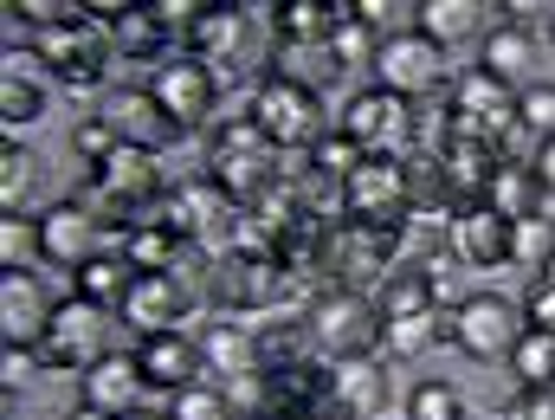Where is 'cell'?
I'll return each mask as SVG.
<instances>
[{"instance_id": "2", "label": "cell", "mask_w": 555, "mask_h": 420, "mask_svg": "<svg viewBox=\"0 0 555 420\" xmlns=\"http://www.w3.org/2000/svg\"><path fill=\"white\" fill-rule=\"evenodd\" d=\"M408 259V233L401 227H375V220H336L330 227V246H323V272L330 284H349V291H382V284L401 272Z\"/></svg>"}, {"instance_id": "32", "label": "cell", "mask_w": 555, "mask_h": 420, "mask_svg": "<svg viewBox=\"0 0 555 420\" xmlns=\"http://www.w3.org/2000/svg\"><path fill=\"white\" fill-rule=\"evenodd\" d=\"M130 284H137V266L124 259V253H104V259H91L72 291L85 297V304H98V310H111V317H124V297H130Z\"/></svg>"}, {"instance_id": "48", "label": "cell", "mask_w": 555, "mask_h": 420, "mask_svg": "<svg viewBox=\"0 0 555 420\" xmlns=\"http://www.w3.org/2000/svg\"><path fill=\"white\" fill-rule=\"evenodd\" d=\"M530 168H537V181L550 188V201H555V142H543V149H537V162H530Z\"/></svg>"}, {"instance_id": "29", "label": "cell", "mask_w": 555, "mask_h": 420, "mask_svg": "<svg viewBox=\"0 0 555 420\" xmlns=\"http://www.w3.org/2000/svg\"><path fill=\"white\" fill-rule=\"evenodd\" d=\"M168 20L155 13V7H124L117 20H111V46H117V59H168Z\"/></svg>"}, {"instance_id": "24", "label": "cell", "mask_w": 555, "mask_h": 420, "mask_svg": "<svg viewBox=\"0 0 555 420\" xmlns=\"http://www.w3.org/2000/svg\"><path fill=\"white\" fill-rule=\"evenodd\" d=\"M433 343H452V304L420 310V317H382V356L388 362H420Z\"/></svg>"}, {"instance_id": "17", "label": "cell", "mask_w": 555, "mask_h": 420, "mask_svg": "<svg viewBox=\"0 0 555 420\" xmlns=\"http://www.w3.org/2000/svg\"><path fill=\"white\" fill-rule=\"evenodd\" d=\"M188 304H194V291L175 272H137L130 297H124V323L137 330V343L142 336H168V330H181Z\"/></svg>"}, {"instance_id": "43", "label": "cell", "mask_w": 555, "mask_h": 420, "mask_svg": "<svg viewBox=\"0 0 555 420\" xmlns=\"http://www.w3.org/2000/svg\"><path fill=\"white\" fill-rule=\"evenodd\" d=\"M78 13H85V0H13L7 20H20V26H33V33H52V26L78 20Z\"/></svg>"}, {"instance_id": "10", "label": "cell", "mask_w": 555, "mask_h": 420, "mask_svg": "<svg viewBox=\"0 0 555 420\" xmlns=\"http://www.w3.org/2000/svg\"><path fill=\"white\" fill-rule=\"evenodd\" d=\"M104 253H117V246H111V227H104L91 207H78L72 194L39 214V259H46V266H65V272L78 279V272H85L91 259H104Z\"/></svg>"}, {"instance_id": "1", "label": "cell", "mask_w": 555, "mask_h": 420, "mask_svg": "<svg viewBox=\"0 0 555 420\" xmlns=\"http://www.w3.org/2000/svg\"><path fill=\"white\" fill-rule=\"evenodd\" d=\"M207 175L227 188V201L259 207V201H272L278 188H284V155H278L272 137H266V130L253 124V111H246V117H227V124L214 130Z\"/></svg>"}, {"instance_id": "7", "label": "cell", "mask_w": 555, "mask_h": 420, "mask_svg": "<svg viewBox=\"0 0 555 420\" xmlns=\"http://www.w3.org/2000/svg\"><path fill=\"white\" fill-rule=\"evenodd\" d=\"M517 85H504V78H491L485 65H472V72H459L452 78V91H446V104H452V137H478V142H504L517 130Z\"/></svg>"}, {"instance_id": "6", "label": "cell", "mask_w": 555, "mask_h": 420, "mask_svg": "<svg viewBox=\"0 0 555 420\" xmlns=\"http://www.w3.org/2000/svg\"><path fill=\"white\" fill-rule=\"evenodd\" d=\"M33 52H39V59H46V72H52V78H65L72 91L104 85V78H111V59H117L111 26H104L91 7H85L78 20L52 26V33H33Z\"/></svg>"}, {"instance_id": "22", "label": "cell", "mask_w": 555, "mask_h": 420, "mask_svg": "<svg viewBox=\"0 0 555 420\" xmlns=\"http://www.w3.org/2000/svg\"><path fill=\"white\" fill-rule=\"evenodd\" d=\"M388 402V369L375 356L330 362V420H382Z\"/></svg>"}, {"instance_id": "18", "label": "cell", "mask_w": 555, "mask_h": 420, "mask_svg": "<svg viewBox=\"0 0 555 420\" xmlns=\"http://www.w3.org/2000/svg\"><path fill=\"white\" fill-rule=\"evenodd\" d=\"M446 253L459 259V266H478V272H491V266H511V220L498 214V207H452V233H446Z\"/></svg>"}, {"instance_id": "25", "label": "cell", "mask_w": 555, "mask_h": 420, "mask_svg": "<svg viewBox=\"0 0 555 420\" xmlns=\"http://www.w3.org/2000/svg\"><path fill=\"white\" fill-rule=\"evenodd\" d=\"M253 336H259V369H266V376L323 362V356H317V336H310V317H272V323H259Z\"/></svg>"}, {"instance_id": "40", "label": "cell", "mask_w": 555, "mask_h": 420, "mask_svg": "<svg viewBox=\"0 0 555 420\" xmlns=\"http://www.w3.org/2000/svg\"><path fill=\"white\" fill-rule=\"evenodd\" d=\"M168 420H233V402L220 382H194V389L168 395Z\"/></svg>"}, {"instance_id": "38", "label": "cell", "mask_w": 555, "mask_h": 420, "mask_svg": "<svg viewBox=\"0 0 555 420\" xmlns=\"http://www.w3.org/2000/svg\"><path fill=\"white\" fill-rule=\"evenodd\" d=\"M0 259H7V272L46 266V259H39V214H7V220H0Z\"/></svg>"}, {"instance_id": "46", "label": "cell", "mask_w": 555, "mask_h": 420, "mask_svg": "<svg viewBox=\"0 0 555 420\" xmlns=\"http://www.w3.org/2000/svg\"><path fill=\"white\" fill-rule=\"evenodd\" d=\"M524 323L555 336V284H543V279L530 284V297H524Z\"/></svg>"}, {"instance_id": "27", "label": "cell", "mask_w": 555, "mask_h": 420, "mask_svg": "<svg viewBox=\"0 0 555 420\" xmlns=\"http://www.w3.org/2000/svg\"><path fill=\"white\" fill-rule=\"evenodd\" d=\"M26 59L33 52H7V72H0V124H7V137L46 117V91H39V78H33Z\"/></svg>"}, {"instance_id": "28", "label": "cell", "mask_w": 555, "mask_h": 420, "mask_svg": "<svg viewBox=\"0 0 555 420\" xmlns=\"http://www.w3.org/2000/svg\"><path fill=\"white\" fill-rule=\"evenodd\" d=\"M543 201H550V188L537 181L530 162H498V175L485 188V207H498L504 220H530V214H543Z\"/></svg>"}, {"instance_id": "3", "label": "cell", "mask_w": 555, "mask_h": 420, "mask_svg": "<svg viewBox=\"0 0 555 420\" xmlns=\"http://www.w3.org/2000/svg\"><path fill=\"white\" fill-rule=\"evenodd\" d=\"M304 317H310L317 356H330V362H356V356H375L382 349V304H375V291L323 284Z\"/></svg>"}, {"instance_id": "4", "label": "cell", "mask_w": 555, "mask_h": 420, "mask_svg": "<svg viewBox=\"0 0 555 420\" xmlns=\"http://www.w3.org/2000/svg\"><path fill=\"white\" fill-rule=\"evenodd\" d=\"M343 214L349 220H375V227H408V214L420 207V168L408 155H362L343 175Z\"/></svg>"}, {"instance_id": "8", "label": "cell", "mask_w": 555, "mask_h": 420, "mask_svg": "<svg viewBox=\"0 0 555 420\" xmlns=\"http://www.w3.org/2000/svg\"><path fill=\"white\" fill-rule=\"evenodd\" d=\"M517 336H524V304H511L498 291H472L452 304V343L472 362H511Z\"/></svg>"}, {"instance_id": "37", "label": "cell", "mask_w": 555, "mask_h": 420, "mask_svg": "<svg viewBox=\"0 0 555 420\" xmlns=\"http://www.w3.org/2000/svg\"><path fill=\"white\" fill-rule=\"evenodd\" d=\"M511 369H517V389H555V336L550 330L524 323V336L511 349Z\"/></svg>"}, {"instance_id": "42", "label": "cell", "mask_w": 555, "mask_h": 420, "mask_svg": "<svg viewBox=\"0 0 555 420\" xmlns=\"http://www.w3.org/2000/svg\"><path fill=\"white\" fill-rule=\"evenodd\" d=\"M517 124L537 142H555V85H524L517 98Z\"/></svg>"}, {"instance_id": "39", "label": "cell", "mask_w": 555, "mask_h": 420, "mask_svg": "<svg viewBox=\"0 0 555 420\" xmlns=\"http://www.w3.org/2000/svg\"><path fill=\"white\" fill-rule=\"evenodd\" d=\"M550 253H555V227H550V214H530V220H511V266H550Z\"/></svg>"}, {"instance_id": "44", "label": "cell", "mask_w": 555, "mask_h": 420, "mask_svg": "<svg viewBox=\"0 0 555 420\" xmlns=\"http://www.w3.org/2000/svg\"><path fill=\"white\" fill-rule=\"evenodd\" d=\"M39 369H46V356H39V349H20V343H7V349H0V382H7V395H26V389L39 382Z\"/></svg>"}, {"instance_id": "26", "label": "cell", "mask_w": 555, "mask_h": 420, "mask_svg": "<svg viewBox=\"0 0 555 420\" xmlns=\"http://www.w3.org/2000/svg\"><path fill=\"white\" fill-rule=\"evenodd\" d=\"M530 59H537V33H530V26H517V20H498V26L478 39V65H485L491 78L517 85V91H524V72H530Z\"/></svg>"}, {"instance_id": "30", "label": "cell", "mask_w": 555, "mask_h": 420, "mask_svg": "<svg viewBox=\"0 0 555 420\" xmlns=\"http://www.w3.org/2000/svg\"><path fill=\"white\" fill-rule=\"evenodd\" d=\"M336 20H343V7H323V0H284V7L272 13V33L284 39V46L323 52L330 33H336Z\"/></svg>"}, {"instance_id": "36", "label": "cell", "mask_w": 555, "mask_h": 420, "mask_svg": "<svg viewBox=\"0 0 555 420\" xmlns=\"http://www.w3.org/2000/svg\"><path fill=\"white\" fill-rule=\"evenodd\" d=\"M33 188H39V155L7 137V149H0V214H26Z\"/></svg>"}, {"instance_id": "14", "label": "cell", "mask_w": 555, "mask_h": 420, "mask_svg": "<svg viewBox=\"0 0 555 420\" xmlns=\"http://www.w3.org/2000/svg\"><path fill=\"white\" fill-rule=\"evenodd\" d=\"M336 130L356 142V149H369V155H401V142L414 137V104H401L395 91L369 85V91H356L336 111Z\"/></svg>"}, {"instance_id": "21", "label": "cell", "mask_w": 555, "mask_h": 420, "mask_svg": "<svg viewBox=\"0 0 555 420\" xmlns=\"http://www.w3.org/2000/svg\"><path fill=\"white\" fill-rule=\"evenodd\" d=\"M137 362H142V376H149V389H155V395H181V389L207 382V376H201V369H207V362H201V336H188V330L142 336Z\"/></svg>"}, {"instance_id": "34", "label": "cell", "mask_w": 555, "mask_h": 420, "mask_svg": "<svg viewBox=\"0 0 555 420\" xmlns=\"http://www.w3.org/2000/svg\"><path fill=\"white\" fill-rule=\"evenodd\" d=\"M137 272H175L181 266V253H188V240H175L162 220H142V227H130L124 233V246H117Z\"/></svg>"}, {"instance_id": "41", "label": "cell", "mask_w": 555, "mask_h": 420, "mask_svg": "<svg viewBox=\"0 0 555 420\" xmlns=\"http://www.w3.org/2000/svg\"><path fill=\"white\" fill-rule=\"evenodd\" d=\"M408 420H472V415H465V395L452 382H420L408 395Z\"/></svg>"}, {"instance_id": "16", "label": "cell", "mask_w": 555, "mask_h": 420, "mask_svg": "<svg viewBox=\"0 0 555 420\" xmlns=\"http://www.w3.org/2000/svg\"><path fill=\"white\" fill-rule=\"evenodd\" d=\"M246 52H253V13L207 0L201 20L188 26V59H201V65H214V72H233V65H246Z\"/></svg>"}, {"instance_id": "13", "label": "cell", "mask_w": 555, "mask_h": 420, "mask_svg": "<svg viewBox=\"0 0 555 420\" xmlns=\"http://www.w3.org/2000/svg\"><path fill=\"white\" fill-rule=\"evenodd\" d=\"M149 98L168 111L175 130H201L214 124V104H220V72L201 65V59H162L155 78H149Z\"/></svg>"}, {"instance_id": "49", "label": "cell", "mask_w": 555, "mask_h": 420, "mask_svg": "<svg viewBox=\"0 0 555 420\" xmlns=\"http://www.w3.org/2000/svg\"><path fill=\"white\" fill-rule=\"evenodd\" d=\"M65 420H111V415H98V408H85V402H78V408H72Z\"/></svg>"}, {"instance_id": "9", "label": "cell", "mask_w": 555, "mask_h": 420, "mask_svg": "<svg viewBox=\"0 0 555 420\" xmlns=\"http://www.w3.org/2000/svg\"><path fill=\"white\" fill-rule=\"evenodd\" d=\"M39 356H46V369H72V376L98 369V362L111 356V310H98V304H85V297L72 291V297L52 310V330H46Z\"/></svg>"}, {"instance_id": "5", "label": "cell", "mask_w": 555, "mask_h": 420, "mask_svg": "<svg viewBox=\"0 0 555 420\" xmlns=\"http://www.w3.org/2000/svg\"><path fill=\"white\" fill-rule=\"evenodd\" d=\"M253 124L272 137L278 155H310L317 142L330 137V130H323V98H317V85H304V78H291V72H272V78L259 85Z\"/></svg>"}, {"instance_id": "33", "label": "cell", "mask_w": 555, "mask_h": 420, "mask_svg": "<svg viewBox=\"0 0 555 420\" xmlns=\"http://www.w3.org/2000/svg\"><path fill=\"white\" fill-rule=\"evenodd\" d=\"M478 20H485V7L478 0H420V33L433 39V46H465V39H478Z\"/></svg>"}, {"instance_id": "15", "label": "cell", "mask_w": 555, "mask_h": 420, "mask_svg": "<svg viewBox=\"0 0 555 420\" xmlns=\"http://www.w3.org/2000/svg\"><path fill=\"white\" fill-rule=\"evenodd\" d=\"M98 117L111 124V137L117 142H130V149H155V155L181 137V130L168 124V111L149 98V85H117V91H104Z\"/></svg>"}, {"instance_id": "50", "label": "cell", "mask_w": 555, "mask_h": 420, "mask_svg": "<svg viewBox=\"0 0 555 420\" xmlns=\"http://www.w3.org/2000/svg\"><path fill=\"white\" fill-rule=\"evenodd\" d=\"M117 420H168V415H155V408H137V415H117Z\"/></svg>"}, {"instance_id": "52", "label": "cell", "mask_w": 555, "mask_h": 420, "mask_svg": "<svg viewBox=\"0 0 555 420\" xmlns=\"http://www.w3.org/2000/svg\"><path fill=\"white\" fill-rule=\"evenodd\" d=\"M550 39H555V13H550Z\"/></svg>"}, {"instance_id": "47", "label": "cell", "mask_w": 555, "mask_h": 420, "mask_svg": "<svg viewBox=\"0 0 555 420\" xmlns=\"http://www.w3.org/2000/svg\"><path fill=\"white\" fill-rule=\"evenodd\" d=\"M504 420H555V395L550 389H517V402L504 408Z\"/></svg>"}, {"instance_id": "19", "label": "cell", "mask_w": 555, "mask_h": 420, "mask_svg": "<svg viewBox=\"0 0 555 420\" xmlns=\"http://www.w3.org/2000/svg\"><path fill=\"white\" fill-rule=\"evenodd\" d=\"M142 395H149V376H142L137 349H111L98 369H85V376H78V402H85V408H98V415H111V420L137 415Z\"/></svg>"}, {"instance_id": "35", "label": "cell", "mask_w": 555, "mask_h": 420, "mask_svg": "<svg viewBox=\"0 0 555 420\" xmlns=\"http://www.w3.org/2000/svg\"><path fill=\"white\" fill-rule=\"evenodd\" d=\"M375 52H382V39L369 33V20L356 13V0H343V20H336V33H330L323 59H330L336 72H349V65H375Z\"/></svg>"}, {"instance_id": "12", "label": "cell", "mask_w": 555, "mask_h": 420, "mask_svg": "<svg viewBox=\"0 0 555 420\" xmlns=\"http://www.w3.org/2000/svg\"><path fill=\"white\" fill-rule=\"evenodd\" d=\"M446 78H452L446 72V46H433L426 33H401V39H388L375 52V85L395 91L401 104H426Z\"/></svg>"}, {"instance_id": "11", "label": "cell", "mask_w": 555, "mask_h": 420, "mask_svg": "<svg viewBox=\"0 0 555 420\" xmlns=\"http://www.w3.org/2000/svg\"><path fill=\"white\" fill-rule=\"evenodd\" d=\"M284 291H291V272L278 259H266V253H233L207 279V297H214L220 317H259V310H272Z\"/></svg>"}, {"instance_id": "31", "label": "cell", "mask_w": 555, "mask_h": 420, "mask_svg": "<svg viewBox=\"0 0 555 420\" xmlns=\"http://www.w3.org/2000/svg\"><path fill=\"white\" fill-rule=\"evenodd\" d=\"M382 317H420V310H439V259L433 266H401L395 279L375 291Z\"/></svg>"}, {"instance_id": "51", "label": "cell", "mask_w": 555, "mask_h": 420, "mask_svg": "<svg viewBox=\"0 0 555 420\" xmlns=\"http://www.w3.org/2000/svg\"><path fill=\"white\" fill-rule=\"evenodd\" d=\"M537 279H543V284H555V253H550V266H543V272H537Z\"/></svg>"}, {"instance_id": "20", "label": "cell", "mask_w": 555, "mask_h": 420, "mask_svg": "<svg viewBox=\"0 0 555 420\" xmlns=\"http://www.w3.org/2000/svg\"><path fill=\"white\" fill-rule=\"evenodd\" d=\"M52 310H59V304L46 297L39 272H0V336H7V343L39 349L46 330H52Z\"/></svg>"}, {"instance_id": "23", "label": "cell", "mask_w": 555, "mask_h": 420, "mask_svg": "<svg viewBox=\"0 0 555 420\" xmlns=\"http://www.w3.org/2000/svg\"><path fill=\"white\" fill-rule=\"evenodd\" d=\"M201 362L214 369L220 389L240 382V376H259V336H253L246 323H233V317H214L207 336H201Z\"/></svg>"}, {"instance_id": "45", "label": "cell", "mask_w": 555, "mask_h": 420, "mask_svg": "<svg viewBox=\"0 0 555 420\" xmlns=\"http://www.w3.org/2000/svg\"><path fill=\"white\" fill-rule=\"evenodd\" d=\"M72 149H78V162H91V168H98V162H111V155H117L124 142L111 137V124H104V117L91 111V117H85V124L72 130Z\"/></svg>"}]
</instances>
